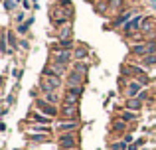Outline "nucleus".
I'll list each match as a JSON object with an SVG mask.
<instances>
[{
  "label": "nucleus",
  "mask_w": 156,
  "mask_h": 150,
  "mask_svg": "<svg viewBox=\"0 0 156 150\" xmlns=\"http://www.w3.org/2000/svg\"><path fill=\"white\" fill-rule=\"evenodd\" d=\"M40 91L46 95V93H51V91H57L61 87V77L50 73V71H44L42 73V79H40Z\"/></svg>",
  "instance_id": "f257e3e1"
},
{
  "label": "nucleus",
  "mask_w": 156,
  "mask_h": 150,
  "mask_svg": "<svg viewBox=\"0 0 156 150\" xmlns=\"http://www.w3.org/2000/svg\"><path fill=\"white\" fill-rule=\"evenodd\" d=\"M32 131L34 132H42V134H50V127H44V124H34Z\"/></svg>",
  "instance_id": "bb28decb"
},
{
  "label": "nucleus",
  "mask_w": 156,
  "mask_h": 150,
  "mask_svg": "<svg viewBox=\"0 0 156 150\" xmlns=\"http://www.w3.org/2000/svg\"><path fill=\"white\" fill-rule=\"evenodd\" d=\"M65 91H71V93H75V95H81V93H83V85H81V87H67Z\"/></svg>",
  "instance_id": "7c9ffc66"
},
{
  "label": "nucleus",
  "mask_w": 156,
  "mask_h": 150,
  "mask_svg": "<svg viewBox=\"0 0 156 150\" xmlns=\"http://www.w3.org/2000/svg\"><path fill=\"white\" fill-rule=\"evenodd\" d=\"M77 128H79V120H63V119H61L59 123H57L55 131L63 134V132H75Z\"/></svg>",
  "instance_id": "423d86ee"
},
{
  "label": "nucleus",
  "mask_w": 156,
  "mask_h": 150,
  "mask_svg": "<svg viewBox=\"0 0 156 150\" xmlns=\"http://www.w3.org/2000/svg\"><path fill=\"white\" fill-rule=\"evenodd\" d=\"M36 109H38V111H42L44 115L51 117V119L59 115V109H57V105H51L50 101L42 99V97H38V99H36Z\"/></svg>",
  "instance_id": "f03ea898"
},
{
  "label": "nucleus",
  "mask_w": 156,
  "mask_h": 150,
  "mask_svg": "<svg viewBox=\"0 0 156 150\" xmlns=\"http://www.w3.org/2000/svg\"><path fill=\"white\" fill-rule=\"evenodd\" d=\"M138 99H140L142 101V103H144V101H148V91H140V93H138Z\"/></svg>",
  "instance_id": "2f4dec72"
},
{
  "label": "nucleus",
  "mask_w": 156,
  "mask_h": 150,
  "mask_svg": "<svg viewBox=\"0 0 156 150\" xmlns=\"http://www.w3.org/2000/svg\"><path fill=\"white\" fill-rule=\"evenodd\" d=\"M140 91H142V83H138V81H130L129 87H126V99H130V97H136Z\"/></svg>",
  "instance_id": "1a4fd4ad"
},
{
  "label": "nucleus",
  "mask_w": 156,
  "mask_h": 150,
  "mask_svg": "<svg viewBox=\"0 0 156 150\" xmlns=\"http://www.w3.org/2000/svg\"><path fill=\"white\" fill-rule=\"evenodd\" d=\"M59 115L63 120H77L79 119V105H61Z\"/></svg>",
  "instance_id": "20e7f679"
},
{
  "label": "nucleus",
  "mask_w": 156,
  "mask_h": 150,
  "mask_svg": "<svg viewBox=\"0 0 156 150\" xmlns=\"http://www.w3.org/2000/svg\"><path fill=\"white\" fill-rule=\"evenodd\" d=\"M125 0H109V8H115V10H121Z\"/></svg>",
  "instance_id": "cd10ccee"
},
{
  "label": "nucleus",
  "mask_w": 156,
  "mask_h": 150,
  "mask_svg": "<svg viewBox=\"0 0 156 150\" xmlns=\"http://www.w3.org/2000/svg\"><path fill=\"white\" fill-rule=\"evenodd\" d=\"M57 144H59L61 150H69V148H77V134L75 132H63L57 138Z\"/></svg>",
  "instance_id": "7ed1b4c3"
},
{
  "label": "nucleus",
  "mask_w": 156,
  "mask_h": 150,
  "mask_svg": "<svg viewBox=\"0 0 156 150\" xmlns=\"http://www.w3.org/2000/svg\"><path fill=\"white\" fill-rule=\"evenodd\" d=\"M16 4H18L16 0H4V8H6L8 12H12V10H14V6H16Z\"/></svg>",
  "instance_id": "c85d7f7f"
},
{
  "label": "nucleus",
  "mask_w": 156,
  "mask_h": 150,
  "mask_svg": "<svg viewBox=\"0 0 156 150\" xmlns=\"http://www.w3.org/2000/svg\"><path fill=\"white\" fill-rule=\"evenodd\" d=\"M30 119H34L36 123H40V124H50V123H51V117L44 115L42 111H38V109H36V113H34V115H30Z\"/></svg>",
  "instance_id": "4468645a"
},
{
  "label": "nucleus",
  "mask_w": 156,
  "mask_h": 150,
  "mask_svg": "<svg viewBox=\"0 0 156 150\" xmlns=\"http://www.w3.org/2000/svg\"><path fill=\"white\" fill-rule=\"evenodd\" d=\"M113 131L115 132H125L126 131V120H122V119L115 120V123H113Z\"/></svg>",
  "instance_id": "5701e85b"
},
{
  "label": "nucleus",
  "mask_w": 156,
  "mask_h": 150,
  "mask_svg": "<svg viewBox=\"0 0 156 150\" xmlns=\"http://www.w3.org/2000/svg\"><path fill=\"white\" fill-rule=\"evenodd\" d=\"M4 38H6V42H8V46H12V47H18L20 44L16 42V38L12 36V32H4Z\"/></svg>",
  "instance_id": "393cba45"
},
{
  "label": "nucleus",
  "mask_w": 156,
  "mask_h": 150,
  "mask_svg": "<svg viewBox=\"0 0 156 150\" xmlns=\"http://www.w3.org/2000/svg\"><path fill=\"white\" fill-rule=\"evenodd\" d=\"M79 99H81V95H75V93H71V91H65L61 105H79Z\"/></svg>",
  "instance_id": "ddd939ff"
},
{
  "label": "nucleus",
  "mask_w": 156,
  "mask_h": 150,
  "mask_svg": "<svg viewBox=\"0 0 156 150\" xmlns=\"http://www.w3.org/2000/svg\"><path fill=\"white\" fill-rule=\"evenodd\" d=\"M129 150H138V146H134V144H130V146H129Z\"/></svg>",
  "instance_id": "c9c22d12"
},
{
  "label": "nucleus",
  "mask_w": 156,
  "mask_h": 150,
  "mask_svg": "<svg viewBox=\"0 0 156 150\" xmlns=\"http://www.w3.org/2000/svg\"><path fill=\"white\" fill-rule=\"evenodd\" d=\"M107 6H109V2H99V4L95 6V10L99 12V14H103V12L107 10Z\"/></svg>",
  "instance_id": "c756f323"
},
{
  "label": "nucleus",
  "mask_w": 156,
  "mask_h": 150,
  "mask_svg": "<svg viewBox=\"0 0 156 150\" xmlns=\"http://www.w3.org/2000/svg\"><path fill=\"white\" fill-rule=\"evenodd\" d=\"M24 20V12H18V14H16V22H22Z\"/></svg>",
  "instance_id": "72a5a7b5"
},
{
  "label": "nucleus",
  "mask_w": 156,
  "mask_h": 150,
  "mask_svg": "<svg viewBox=\"0 0 156 150\" xmlns=\"http://www.w3.org/2000/svg\"><path fill=\"white\" fill-rule=\"evenodd\" d=\"M28 140L32 142H50V134H42V132H30Z\"/></svg>",
  "instance_id": "2eb2a0df"
},
{
  "label": "nucleus",
  "mask_w": 156,
  "mask_h": 150,
  "mask_svg": "<svg viewBox=\"0 0 156 150\" xmlns=\"http://www.w3.org/2000/svg\"><path fill=\"white\" fill-rule=\"evenodd\" d=\"M154 28H156V20H154V18H150V16H146L144 22H142V26H140V32L146 36V34H150V32H156Z\"/></svg>",
  "instance_id": "9d476101"
},
{
  "label": "nucleus",
  "mask_w": 156,
  "mask_h": 150,
  "mask_svg": "<svg viewBox=\"0 0 156 150\" xmlns=\"http://www.w3.org/2000/svg\"><path fill=\"white\" fill-rule=\"evenodd\" d=\"M142 144H144V138H138L136 142H134V146H142Z\"/></svg>",
  "instance_id": "f704fd0d"
},
{
  "label": "nucleus",
  "mask_w": 156,
  "mask_h": 150,
  "mask_svg": "<svg viewBox=\"0 0 156 150\" xmlns=\"http://www.w3.org/2000/svg\"><path fill=\"white\" fill-rule=\"evenodd\" d=\"M83 79L85 77L81 75V73H77V71H69V75H67V79H65V85L67 87H81L83 85Z\"/></svg>",
  "instance_id": "6e6552de"
},
{
  "label": "nucleus",
  "mask_w": 156,
  "mask_h": 150,
  "mask_svg": "<svg viewBox=\"0 0 156 150\" xmlns=\"http://www.w3.org/2000/svg\"><path fill=\"white\" fill-rule=\"evenodd\" d=\"M126 109L138 111V109H142V101L138 99V97H130V99H126Z\"/></svg>",
  "instance_id": "f3484780"
},
{
  "label": "nucleus",
  "mask_w": 156,
  "mask_h": 150,
  "mask_svg": "<svg viewBox=\"0 0 156 150\" xmlns=\"http://www.w3.org/2000/svg\"><path fill=\"white\" fill-rule=\"evenodd\" d=\"M28 46H30L28 40H22V42H20V47H22V50H28Z\"/></svg>",
  "instance_id": "473e14b6"
},
{
  "label": "nucleus",
  "mask_w": 156,
  "mask_h": 150,
  "mask_svg": "<svg viewBox=\"0 0 156 150\" xmlns=\"http://www.w3.org/2000/svg\"><path fill=\"white\" fill-rule=\"evenodd\" d=\"M44 99H46V101H50L51 105H59V101H63V99H59V95H57L55 91H51V93H46V95H44Z\"/></svg>",
  "instance_id": "4be33fe9"
},
{
  "label": "nucleus",
  "mask_w": 156,
  "mask_h": 150,
  "mask_svg": "<svg viewBox=\"0 0 156 150\" xmlns=\"http://www.w3.org/2000/svg\"><path fill=\"white\" fill-rule=\"evenodd\" d=\"M32 24H34V16H30V18L26 20V22L24 24H18V28H16V32H18V34H26L28 30H30V26Z\"/></svg>",
  "instance_id": "a211bd4d"
},
{
  "label": "nucleus",
  "mask_w": 156,
  "mask_h": 150,
  "mask_svg": "<svg viewBox=\"0 0 156 150\" xmlns=\"http://www.w3.org/2000/svg\"><path fill=\"white\" fill-rule=\"evenodd\" d=\"M44 71H50V73L57 75V77H63V73L67 71V65H65V63L55 61V59H51V63H50V65H46V69H44Z\"/></svg>",
  "instance_id": "0eeeda50"
},
{
  "label": "nucleus",
  "mask_w": 156,
  "mask_h": 150,
  "mask_svg": "<svg viewBox=\"0 0 156 150\" xmlns=\"http://www.w3.org/2000/svg\"><path fill=\"white\" fill-rule=\"evenodd\" d=\"M71 36H73V26H71V22L65 24L63 28H59V40H71Z\"/></svg>",
  "instance_id": "dca6fc26"
},
{
  "label": "nucleus",
  "mask_w": 156,
  "mask_h": 150,
  "mask_svg": "<svg viewBox=\"0 0 156 150\" xmlns=\"http://www.w3.org/2000/svg\"><path fill=\"white\" fill-rule=\"evenodd\" d=\"M154 63H156V54H150V55L142 58V65H154Z\"/></svg>",
  "instance_id": "a878e982"
},
{
  "label": "nucleus",
  "mask_w": 156,
  "mask_h": 150,
  "mask_svg": "<svg viewBox=\"0 0 156 150\" xmlns=\"http://www.w3.org/2000/svg\"><path fill=\"white\" fill-rule=\"evenodd\" d=\"M130 20H133V10H129V12H122V14H121V16H119V18L113 22V26H115V28H119V26H125V24H129Z\"/></svg>",
  "instance_id": "f8f14e48"
},
{
  "label": "nucleus",
  "mask_w": 156,
  "mask_h": 150,
  "mask_svg": "<svg viewBox=\"0 0 156 150\" xmlns=\"http://www.w3.org/2000/svg\"><path fill=\"white\" fill-rule=\"evenodd\" d=\"M121 119H122V120H126V123H133V120H136V119H138V115H136V113H133L130 109H126V111H122V113H121Z\"/></svg>",
  "instance_id": "412c9836"
},
{
  "label": "nucleus",
  "mask_w": 156,
  "mask_h": 150,
  "mask_svg": "<svg viewBox=\"0 0 156 150\" xmlns=\"http://www.w3.org/2000/svg\"><path fill=\"white\" fill-rule=\"evenodd\" d=\"M130 51H133V55H136V58H144V55H148L146 42H140V44H136V46H133V47H130Z\"/></svg>",
  "instance_id": "9b49d317"
},
{
  "label": "nucleus",
  "mask_w": 156,
  "mask_h": 150,
  "mask_svg": "<svg viewBox=\"0 0 156 150\" xmlns=\"http://www.w3.org/2000/svg\"><path fill=\"white\" fill-rule=\"evenodd\" d=\"M111 150H129V142H126V140L113 142V144H111Z\"/></svg>",
  "instance_id": "b1692460"
},
{
  "label": "nucleus",
  "mask_w": 156,
  "mask_h": 150,
  "mask_svg": "<svg viewBox=\"0 0 156 150\" xmlns=\"http://www.w3.org/2000/svg\"><path fill=\"white\" fill-rule=\"evenodd\" d=\"M87 55H89V51L85 50V47H75V50H73V58H75L77 61H83Z\"/></svg>",
  "instance_id": "aec40b11"
},
{
  "label": "nucleus",
  "mask_w": 156,
  "mask_h": 150,
  "mask_svg": "<svg viewBox=\"0 0 156 150\" xmlns=\"http://www.w3.org/2000/svg\"><path fill=\"white\" fill-rule=\"evenodd\" d=\"M73 71H77V73H81V75H87V71H89V65L87 63H83V61H75L73 63Z\"/></svg>",
  "instance_id": "6ab92c4d"
},
{
  "label": "nucleus",
  "mask_w": 156,
  "mask_h": 150,
  "mask_svg": "<svg viewBox=\"0 0 156 150\" xmlns=\"http://www.w3.org/2000/svg\"><path fill=\"white\" fill-rule=\"evenodd\" d=\"M69 150H79V148H69Z\"/></svg>",
  "instance_id": "e433bc0d"
},
{
  "label": "nucleus",
  "mask_w": 156,
  "mask_h": 150,
  "mask_svg": "<svg viewBox=\"0 0 156 150\" xmlns=\"http://www.w3.org/2000/svg\"><path fill=\"white\" fill-rule=\"evenodd\" d=\"M144 18H146V16H142V14L134 16V18L130 20L129 24H125V28H122V32H125L126 36L134 34V32H140V26H142V22H144Z\"/></svg>",
  "instance_id": "39448f33"
}]
</instances>
